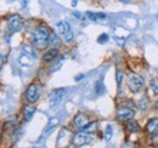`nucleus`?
Wrapping results in <instances>:
<instances>
[{"instance_id": "obj_12", "label": "nucleus", "mask_w": 158, "mask_h": 148, "mask_svg": "<svg viewBox=\"0 0 158 148\" xmlns=\"http://www.w3.org/2000/svg\"><path fill=\"white\" fill-rule=\"evenodd\" d=\"M125 129H127L128 132H130V134H135V132H139V131H140V125H139V123L136 120L129 119V120H127V123H125Z\"/></svg>"}, {"instance_id": "obj_10", "label": "nucleus", "mask_w": 158, "mask_h": 148, "mask_svg": "<svg viewBox=\"0 0 158 148\" xmlns=\"http://www.w3.org/2000/svg\"><path fill=\"white\" fill-rule=\"evenodd\" d=\"M89 123H90V121H89V118H88V115L84 114V113H78V114L74 117V119H73V124H74V126L78 128V129L85 128Z\"/></svg>"}, {"instance_id": "obj_17", "label": "nucleus", "mask_w": 158, "mask_h": 148, "mask_svg": "<svg viewBox=\"0 0 158 148\" xmlns=\"http://www.w3.org/2000/svg\"><path fill=\"white\" fill-rule=\"evenodd\" d=\"M148 106H150V100H148V97H147V96H142V97L140 98V101H139V108H140L141 111H146V109L148 108Z\"/></svg>"}, {"instance_id": "obj_24", "label": "nucleus", "mask_w": 158, "mask_h": 148, "mask_svg": "<svg viewBox=\"0 0 158 148\" xmlns=\"http://www.w3.org/2000/svg\"><path fill=\"white\" fill-rule=\"evenodd\" d=\"M95 90H96V93H98V95H102V93L105 92V86H103V84L101 83V80H99V81L96 83Z\"/></svg>"}, {"instance_id": "obj_20", "label": "nucleus", "mask_w": 158, "mask_h": 148, "mask_svg": "<svg viewBox=\"0 0 158 148\" xmlns=\"http://www.w3.org/2000/svg\"><path fill=\"white\" fill-rule=\"evenodd\" d=\"M57 124H59V119H57V118H52V119H50L49 125H48V126H46V129H45V134H46V135H49V134H50V131L55 129V126H56Z\"/></svg>"}, {"instance_id": "obj_25", "label": "nucleus", "mask_w": 158, "mask_h": 148, "mask_svg": "<svg viewBox=\"0 0 158 148\" xmlns=\"http://www.w3.org/2000/svg\"><path fill=\"white\" fill-rule=\"evenodd\" d=\"M108 41V35L106 34V33H103V34H101L98 39V43L99 44H105V43H107Z\"/></svg>"}, {"instance_id": "obj_6", "label": "nucleus", "mask_w": 158, "mask_h": 148, "mask_svg": "<svg viewBox=\"0 0 158 148\" xmlns=\"http://www.w3.org/2000/svg\"><path fill=\"white\" fill-rule=\"evenodd\" d=\"M24 26V21L20 15H12L7 18V28L11 33H17Z\"/></svg>"}, {"instance_id": "obj_2", "label": "nucleus", "mask_w": 158, "mask_h": 148, "mask_svg": "<svg viewBox=\"0 0 158 148\" xmlns=\"http://www.w3.org/2000/svg\"><path fill=\"white\" fill-rule=\"evenodd\" d=\"M127 83H128V88H129V90L134 93L141 91L142 88L145 86L143 78H141V76L136 73H129L128 79H127Z\"/></svg>"}, {"instance_id": "obj_3", "label": "nucleus", "mask_w": 158, "mask_h": 148, "mask_svg": "<svg viewBox=\"0 0 158 148\" xmlns=\"http://www.w3.org/2000/svg\"><path fill=\"white\" fill-rule=\"evenodd\" d=\"M41 91V86L39 83H32L26 90V100L28 103H35L38 101Z\"/></svg>"}, {"instance_id": "obj_4", "label": "nucleus", "mask_w": 158, "mask_h": 148, "mask_svg": "<svg viewBox=\"0 0 158 148\" xmlns=\"http://www.w3.org/2000/svg\"><path fill=\"white\" fill-rule=\"evenodd\" d=\"M93 141V137H91V134L90 132H86L84 130L79 131L77 134L73 135L72 137V145L77 146V147H81L84 145H88Z\"/></svg>"}, {"instance_id": "obj_14", "label": "nucleus", "mask_w": 158, "mask_h": 148, "mask_svg": "<svg viewBox=\"0 0 158 148\" xmlns=\"http://www.w3.org/2000/svg\"><path fill=\"white\" fill-rule=\"evenodd\" d=\"M34 113H35V109L32 106H26L23 108V119L26 121H31V119L33 118Z\"/></svg>"}, {"instance_id": "obj_28", "label": "nucleus", "mask_w": 158, "mask_h": 148, "mask_svg": "<svg viewBox=\"0 0 158 148\" xmlns=\"http://www.w3.org/2000/svg\"><path fill=\"white\" fill-rule=\"evenodd\" d=\"M84 78V74H81V75H78L77 78H76V80H80V79H83Z\"/></svg>"}, {"instance_id": "obj_5", "label": "nucleus", "mask_w": 158, "mask_h": 148, "mask_svg": "<svg viewBox=\"0 0 158 148\" xmlns=\"http://www.w3.org/2000/svg\"><path fill=\"white\" fill-rule=\"evenodd\" d=\"M57 29H59L60 34L62 35V39L66 41V43H71L73 39H74V33L69 26L68 22L66 21H61L57 23Z\"/></svg>"}, {"instance_id": "obj_9", "label": "nucleus", "mask_w": 158, "mask_h": 148, "mask_svg": "<svg viewBox=\"0 0 158 148\" xmlns=\"http://www.w3.org/2000/svg\"><path fill=\"white\" fill-rule=\"evenodd\" d=\"M145 131L147 135H150L151 137H156L158 136V118H152L147 121Z\"/></svg>"}, {"instance_id": "obj_23", "label": "nucleus", "mask_w": 158, "mask_h": 148, "mask_svg": "<svg viewBox=\"0 0 158 148\" xmlns=\"http://www.w3.org/2000/svg\"><path fill=\"white\" fill-rule=\"evenodd\" d=\"M81 130H84V131H86V132H94L95 130H96V123L95 121H91V123H89L85 128H83Z\"/></svg>"}, {"instance_id": "obj_29", "label": "nucleus", "mask_w": 158, "mask_h": 148, "mask_svg": "<svg viewBox=\"0 0 158 148\" xmlns=\"http://www.w3.org/2000/svg\"><path fill=\"white\" fill-rule=\"evenodd\" d=\"M72 4H73V6H76L77 5V0H72Z\"/></svg>"}, {"instance_id": "obj_11", "label": "nucleus", "mask_w": 158, "mask_h": 148, "mask_svg": "<svg viewBox=\"0 0 158 148\" xmlns=\"http://www.w3.org/2000/svg\"><path fill=\"white\" fill-rule=\"evenodd\" d=\"M85 15H86L88 18L91 19L93 22H96V23H102V22H106L107 21V15L106 14H102V12H91V11H88Z\"/></svg>"}, {"instance_id": "obj_16", "label": "nucleus", "mask_w": 158, "mask_h": 148, "mask_svg": "<svg viewBox=\"0 0 158 148\" xmlns=\"http://www.w3.org/2000/svg\"><path fill=\"white\" fill-rule=\"evenodd\" d=\"M63 61H64V57H60L59 60L49 68V73L51 74V73H55V72H57L60 68L62 67V63H63Z\"/></svg>"}, {"instance_id": "obj_18", "label": "nucleus", "mask_w": 158, "mask_h": 148, "mask_svg": "<svg viewBox=\"0 0 158 148\" xmlns=\"http://www.w3.org/2000/svg\"><path fill=\"white\" fill-rule=\"evenodd\" d=\"M112 136H113V128H112L111 124H107L106 125V129H105V134H103V138L108 142V141H111Z\"/></svg>"}, {"instance_id": "obj_8", "label": "nucleus", "mask_w": 158, "mask_h": 148, "mask_svg": "<svg viewBox=\"0 0 158 148\" xmlns=\"http://www.w3.org/2000/svg\"><path fill=\"white\" fill-rule=\"evenodd\" d=\"M64 91H66V90L62 89V88L52 90V91L50 92V95H49V102H50V106H56V105H59L60 102L62 101V98H63Z\"/></svg>"}, {"instance_id": "obj_7", "label": "nucleus", "mask_w": 158, "mask_h": 148, "mask_svg": "<svg viewBox=\"0 0 158 148\" xmlns=\"http://www.w3.org/2000/svg\"><path fill=\"white\" fill-rule=\"evenodd\" d=\"M135 115V111L130 107H127V106H123L117 109V119L120 121H127L129 119H133Z\"/></svg>"}, {"instance_id": "obj_15", "label": "nucleus", "mask_w": 158, "mask_h": 148, "mask_svg": "<svg viewBox=\"0 0 158 148\" xmlns=\"http://www.w3.org/2000/svg\"><path fill=\"white\" fill-rule=\"evenodd\" d=\"M49 45L52 46V47H57L60 45V38L55 32L50 33V37H49Z\"/></svg>"}, {"instance_id": "obj_22", "label": "nucleus", "mask_w": 158, "mask_h": 148, "mask_svg": "<svg viewBox=\"0 0 158 148\" xmlns=\"http://www.w3.org/2000/svg\"><path fill=\"white\" fill-rule=\"evenodd\" d=\"M150 88H151L153 95H158V79L157 78L151 79V81H150Z\"/></svg>"}, {"instance_id": "obj_21", "label": "nucleus", "mask_w": 158, "mask_h": 148, "mask_svg": "<svg viewBox=\"0 0 158 148\" xmlns=\"http://www.w3.org/2000/svg\"><path fill=\"white\" fill-rule=\"evenodd\" d=\"M123 79H124V73H123V71H122V69H117V71H116V80H117V85H118V88L122 86V84H123Z\"/></svg>"}, {"instance_id": "obj_1", "label": "nucleus", "mask_w": 158, "mask_h": 148, "mask_svg": "<svg viewBox=\"0 0 158 148\" xmlns=\"http://www.w3.org/2000/svg\"><path fill=\"white\" fill-rule=\"evenodd\" d=\"M49 37H50V32L45 26H40L35 29V32L33 33V46L37 49H44L45 46L49 45Z\"/></svg>"}, {"instance_id": "obj_27", "label": "nucleus", "mask_w": 158, "mask_h": 148, "mask_svg": "<svg viewBox=\"0 0 158 148\" xmlns=\"http://www.w3.org/2000/svg\"><path fill=\"white\" fill-rule=\"evenodd\" d=\"M4 61H5V56L0 55V68H1V66H2V63H4Z\"/></svg>"}, {"instance_id": "obj_30", "label": "nucleus", "mask_w": 158, "mask_h": 148, "mask_svg": "<svg viewBox=\"0 0 158 148\" xmlns=\"http://www.w3.org/2000/svg\"><path fill=\"white\" fill-rule=\"evenodd\" d=\"M155 107H156V111L158 112V101L156 102V106H155Z\"/></svg>"}, {"instance_id": "obj_13", "label": "nucleus", "mask_w": 158, "mask_h": 148, "mask_svg": "<svg viewBox=\"0 0 158 148\" xmlns=\"http://www.w3.org/2000/svg\"><path fill=\"white\" fill-rule=\"evenodd\" d=\"M57 54H59L57 47H52L48 52H45V55L43 56V60H44V62H50V61H52L54 58L57 57Z\"/></svg>"}, {"instance_id": "obj_26", "label": "nucleus", "mask_w": 158, "mask_h": 148, "mask_svg": "<svg viewBox=\"0 0 158 148\" xmlns=\"http://www.w3.org/2000/svg\"><path fill=\"white\" fill-rule=\"evenodd\" d=\"M73 15H74V16H76L77 18H79V19H84V17H83V16H81V15H80L79 12H74Z\"/></svg>"}, {"instance_id": "obj_19", "label": "nucleus", "mask_w": 158, "mask_h": 148, "mask_svg": "<svg viewBox=\"0 0 158 148\" xmlns=\"http://www.w3.org/2000/svg\"><path fill=\"white\" fill-rule=\"evenodd\" d=\"M22 51H23L24 55H27L28 57H31V58H34L35 57V52H34V50H33V47L31 45H23Z\"/></svg>"}]
</instances>
